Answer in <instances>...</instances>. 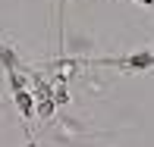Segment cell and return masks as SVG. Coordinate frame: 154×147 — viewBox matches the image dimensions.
<instances>
[{
	"label": "cell",
	"mask_w": 154,
	"mask_h": 147,
	"mask_svg": "<svg viewBox=\"0 0 154 147\" xmlns=\"http://www.w3.org/2000/svg\"><path fill=\"white\" fill-rule=\"evenodd\" d=\"M138 3H145V6H148V3H151V0H138Z\"/></svg>",
	"instance_id": "2"
},
{
	"label": "cell",
	"mask_w": 154,
	"mask_h": 147,
	"mask_svg": "<svg viewBox=\"0 0 154 147\" xmlns=\"http://www.w3.org/2000/svg\"><path fill=\"white\" fill-rule=\"evenodd\" d=\"M132 66H151V53H142V57L132 60Z\"/></svg>",
	"instance_id": "1"
}]
</instances>
